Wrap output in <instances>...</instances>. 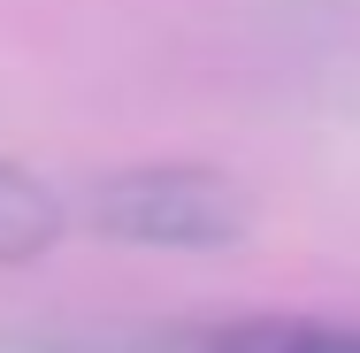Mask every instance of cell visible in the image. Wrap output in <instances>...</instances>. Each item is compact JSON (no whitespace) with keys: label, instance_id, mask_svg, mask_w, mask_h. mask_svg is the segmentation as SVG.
Masks as SVG:
<instances>
[{"label":"cell","instance_id":"1","mask_svg":"<svg viewBox=\"0 0 360 353\" xmlns=\"http://www.w3.org/2000/svg\"><path fill=\"white\" fill-rule=\"evenodd\" d=\"M92 223L131 246H238L253 230V200L238 177L192 161H146L108 185H92Z\"/></svg>","mask_w":360,"mask_h":353},{"label":"cell","instance_id":"2","mask_svg":"<svg viewBox=\"0 0 360 353\" xmlns=\"http://www.w3.org/2000/svg\"><path fill=\"white\" fill-rule=\"evenodd\" d=\"M62 223H70V208H62V192H54L46 177L0 161V261H39V254H54Z\"/></svg>","mask_w":360,"mask_h":353},{"label":"cell","instance_id":"3","mask_svg":"<svg viewBox=\"0 0 360 353\" xmlns=\"http://www.w3.org/2000/svg\"><path fill=\"white\" fill-rule=\"evenodd\" d=\"M161 353H360V330H330V323H238V330H207Z\"/></svg>","mask_w":360,"mask_h":353}]
</instances>
